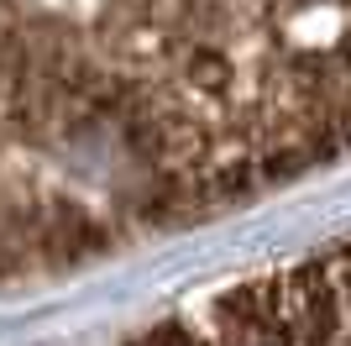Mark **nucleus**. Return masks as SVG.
Returning <instances> with one entry per match:
<instances>
[{
    "instance_id": "obj_1",
    "label": "nucleus",
    "mask_w": 351,
    "mask_h": 346,
    "mask_svg": "<svg viewBox=\"0 0 351 346\" xmlns=\"http://www.w3.org/2000/svg\"><path fill=\"white\" fill-rule=\"evenodd\" d=\"M346 152L351 0H0V288Z\"/></svg>"
},
{
    "instance_id": "obj_2",
    "label": "nucleus",
    "mask_w": 351,
    "mask_h": 346,
    "mask_svg": "<svg viewBox=\"0 0 351 346\" xmlns=\"http://www.w3.org/2000/svg\"><path fill=\"white\" fill-rule=\"evenodd\" d=\"M126 346H351V236L210 288Z\"/></svg>"
}]
</instances>
